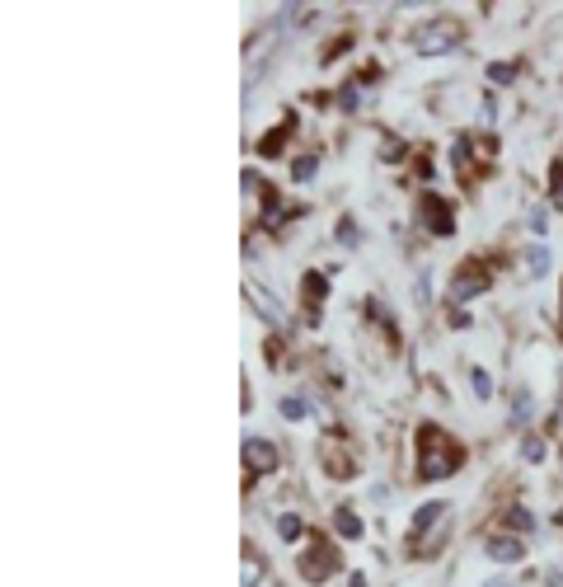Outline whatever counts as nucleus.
I'll use <instances>...</instances> for the list:
<instances>
[{
    "mask_svg": "<svg viewBox=\"0 0 563 587\" xmlns=\"http://www.w3.org/2000/svg\"><path fill=\"white\" fill-rule=\"evenodd\" d=\"M554 198L563 202V165H554Z\"/></svg>",
    "mask_w": 563,
    "mask_h": 587,
    "instance_id": "nucleus-13",
    "label": "nucleus"
},
{
    "mask_svg": "<svg viewBox=\"0 0 563 587\" xmlns=\"http://www.w3.org/2000/svg\"><path fill=\"white\" fill-rule=\"evenodd\" d=\"M442 508H446V503H427V508L413 517V531H423L427 522H437V517H442Z\"/></svg>",
    "mask_w": 563,
    "mask_h": 587,
    "instance_id": "nucleus-7",
    "label": "nucleus"
},
{
    "mask_svg": "<svg viewBox=\"0 0 563 587\" xmlns=\"http://www.w3.org/2000/svg\"><path fill=\"white\" fill-rule=\"evenodd\" d=\"M244 461H249V470L268 475V470H277V447L263 437H244Z\"/></svg>",
    "mask_w": 563,
    "mask_h": 587,
    "instance_id": "nucleus-2",
    "label": "nucleus"
},
{
    "mask_svg": "<svg viewBox=\"0 0 563 587\" xmlns=\"http://www.w3.org/2000/svg\"><path fill=\"white\" fill-rule=\"evenodd\" d=\"M488 587H512V583H507V578H493V583H488Z\"/></svg>",
    "mask_w": 563,
    "mask_h": 587,
    "instance_id": "nucleus-15",
    "label": "nucleus"
},
{
    "mask_svg": "<svg viewBox=\"0 0 563 587\" xmlns=\"http://www.w3.org/2000/svg\"><path fill=\"white\" fill-rule=\"evenodd\" d=\"M338 531H343V536H362V522H357L352 512H338Z\"/></svg>",
    "mask_w": 563,
    "mask_h": 587,
    "instance_id": "nucleus-8",
    "label": "nucleus"
},
{
    "mask_svg": "<svg viewBox=\"0 0 563 587\" xmlns=\"http://www.w3.org/2000/svg\"><path fill=\"white\" fill-rule=\"evenodd\" d=\"M559 522H563V517H559Z\"/></svg>",
    "mask_w": 563,
    "mask_h": 587,
    "instance_id": "nucleus-16",
    "label": "nucleus"
},
{
    "mask_svg": "<svg viewBox=\"0 0 563 587\" xmlns=\"http://www.w3.org/2000/svg\"><path fill=\"white\" fill-rule=\"evenodd\" d=\"M460 38H465L460 19L442 15V19H432V24H423V29L413 33V47H418L423 57H437V52H446V47H456Z\"/></svg>",
    "mask_w": 563,
    "mask_h": 587,
    "instance_id": "nucleus-1",
    "label": "nucleus"
},
{
    "mask_svg": "<svg viewBox=\"0 0 563 587\" xmlns=\"http://www.w3.org/2000/svg\"><path fill=\"white\" fill-rule=\"evenodd\" d=\"M549 587H563V578H559V573H549Z\"/></svg>",
    "mask_w": 563,
    "mask_h": 587,
    "instance_id": "nucleus-14",
    "label": "nucleus"
},
{
    "mask_svg": "<svg viewBox=\"0 0 563 587\" xmlns=\"http://www.w3.org/2000/svg\"><path fill=\"white\" fill-rule=\"evenodd\" d=\"M474 390H479V400H488V390H493V381H488V371L474 367Z\"/></svg>",
    "mask_w": 563,
    "mask_h": 587,
    "instance_id": "nucleus-9",
    "label": "nucleus"
},
{
    "mask_svg": "<svg viewBox=\"0 0 563 587\" xmlns=\"http://www.w3.org/2000/svg\"><path fill=\"white\" fill-rule=\"evenodd\" d=\"M521 555H526V545L512 541V536H493L488 541V559H498V564H517Z\"/></svg>",
    "mask_w": 563,
    "mask_h": 587,
    "instance_id": "nucleus-3",
    "label": "nucleus"
},
{
    "mask_svg": "<svg viewBox=\"0 0 563 587\" xmlns=\"http://www.w3.org/2000/svg\"><path fill=\"white\" fill-rule=\"evenodd\" d=\"M282 414H287V418H305V400H282Z\"/></svg>",
    "mask_w": 563,
    "mask_h": 587,
    "instance_id": "nucleus-11",
    "label": "nucleus"
},
{
    "mask_svg": "<svg viewBox=\"0 0 563 587\" xmlns=\"http://www.w3.org/2000/svg\"><path fill=\"white\" fill-rule=\"evenodd\" d=\"M526 263H531L535 278H545V273H549V249L545 245H531V249H526Z\"/></svg>",
    "mask_w": 563,
    "mask_h": 587,
    "instance_id": "nucleus-6",
    "label": "nucleus"
},
{
    "mask_svg": "<svg viewBox=\"0 0 563 587\" xmlns=\"http://www.w3.org/2000/svg\"><path fill=\"white\" fill-rule=\"evenodd\" d=\"M488 287V278L479 273V268H460V278H456V287H451V296L456 301H465V296H479Z\"/></svg>",
    "mask_w": 563,
    "mask_h": 587,
    "instance_id": "nucleus-4",
    "label": "nucleus"
},
{
    "mask_svg": "<svg viewBox=\"0 0 563 587\" xmlns=\"http://www.w3.org/2000/svg\"><path fill=\"white\" fill-rule=\"evenodd\" d=\"M244 296H249V301L259 306V315H263V320H273V325H277V320H282V306H277L273 296L263 292L259 282H244Z\"/></svg>",
    "mask_w": 563,
    "mask_h": 587,
    "instance_id": "nucleus-5",
    "label": "nucleus"
},
{
    "mask_svg": "<svg viewBox=\"0 0 563 587\" xmlns=\"http://www.w3.org/2000/svg\"><path fill=\"white\" fill-rule=\"evenodd\" d=\"M277 526H282V536H291V541L301 536V522H296V517H277Z\"/></svg>",
    "mask_w": 563,
    "mask_h": 587,
    "instance_id": "nucleus-10",
    "label": "nucleus"
},
{
    "mask_svg": "<svg viewBox=\"0 0 563 587\" xmlns=\"http://www.w3.org/2000/svg\"><path fill=\"white\" fill-rule=\"evenodd\" d=\"M540 456H545V447H540V442L531 437V442H526V461H540Z\"/></svg>",
    "mask_w": 563,
    "mask_h": 587,
    "instance_id": "nucleus-12",
    "label": "nucleus"
}]
</instances>
